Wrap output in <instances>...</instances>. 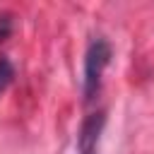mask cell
Returning a JSON list of instances; mask_svg holds the SVG:
<instances>
[{
    "mask_svg": "<svg viewBox=\"0 0 154 154\" xmlns=\"http://www.w3.org/2000/svg\"><path fill=\"white\" fill-rule=\"evenodd\" d=\"M111 60V46L103 41V38H96L89 51H87V58H84V99L91 101L101 87V75H103V67L108 65Z\"/></svg>",
    "mask_w": 154,
    "mask_h": 154,
    "instance_id": "obj_1",
    "label": "cell"
},
{
    "mask_svg": "<svg viewBox=\"0 0 154 154\" xmlns=\"http://www.w3.org/2000/svg\"><path fill=\"white\" fill-rule=\"evenodd\" d=\"M103 120H106V118H103V113H91V116H87V120L82 123L79 137H77L79 154H96V147H99V135H101Z\"/></svg>",
    "mask_w": 154,
    "mask_h": 154,
    "instance_id": "obj_2",
    "label": "cell"
},
{
    "mask_svg": "<svg viewBox=\"0 0 154 154\" xmlns=\"http://www.w3.org/2000/svg\"><path fill=\"white\" fill-rule=\"evenodd\" d=\"M12 77H14V70H12L10 60L7 58H0V91L12 82Z\"/></svg>",
    "mask_w": 154,
    "mask_h": 154,
    "instance_id": "obj_3",
    "label": "cell"
},
{
    "mask_svg": "<svg viewBox=\"0 0 154 154\" xmlns=\"http://www.w3.org/2000/svg\"><path fill=\"white\" fill-rule=\"evenodd\" d=\"M10 31H12V17L10 14H2L0 17V43L10 36Z\"/></svg>",
    "mask_w": 154,
    "mask_h": 154,
    "instance_id": "obj_4",
    "label": "cell"
}]
</instances>
